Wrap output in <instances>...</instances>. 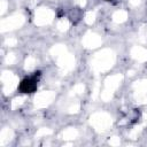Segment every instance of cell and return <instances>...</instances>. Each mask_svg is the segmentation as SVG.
I'll use <instances>...</instances> for the list:
<instances>
[{
    "mask_svg": "<svg viewBox=\"0 0 147 147\" xmlns=\"http://www.w3.org/2000/svg\"><path fill=\"white\" fill-rule=\"evenodd\" d=\"M40 76V72H34L33 76L24 78L18 86V90L21 93H32L37 90V84H38V77Z\"/></svg>",
    "mask_w": 147,
    "mask_h": 147,
    "instance_id": "cell-1",
    "label": "cell"
}]
</instances>
